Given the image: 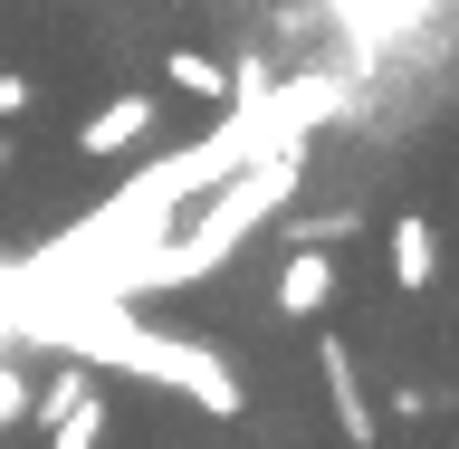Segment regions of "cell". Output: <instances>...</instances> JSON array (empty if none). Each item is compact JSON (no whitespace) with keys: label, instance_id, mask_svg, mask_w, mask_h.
<instances>
[{"label":"cell","instance_id":"7","mask_svg":"<svg viewBox=\"0 0 459 449\" xmlns=\"http://www.w3.org/2000/svg\"><path fill=\"white\" fill-rule=\"evenodd\" d=\"M86 393V373H57V383H48V393H39V411H29V421H39V430H48L57 421V411H67V402H77Z\"/></svg>","mask_w":459,"mask_h":449},{"label":"cell","instance_id":"8","mask_svg":"<svg viewBox=\"0 0 459 449\" xmlns=\"http://www.w3.org/2000/svg\"><path fill=\"white\" fill-rule=\"evenodd\" d=\"M0 163H10V143H0Z\"/></svg>","mask_w":459,"mask_h":449},{"label":"cell","instance_id":"6","mask_svg":"<svg viewBox=\"0 0 459 449\" xmlns=\"http://www.w3.org/2000/svg\"><path fill=\"white\" fill-rule=\"evenodd\" d=\"M29 106H39V77H29V67H0V125L29 115Z\"/></svg>","mask_w":459,"mask_h":449},{"label":"cell","instance_id":"1","mask_svg":"<svg viewBox=\"0 0 459 449\" xmlns=\"http://www.w3.org/2000/svg\"><path fill=\"white\" fill-rule=\"evenodd\" d=\"M335 239H325V229H307V249L287 258V278H278V315H316L325 307V297H335Z\"/></svg>","mask_w":459,"mask_h":449},{"label":"cell","instance_id":"4","mask_svg":"<svg viewBox=\"0 0 459 449\" xmlns=\"http://www.w3.org/2000/svg\"><path fill=\"white\" fill-rule=\"evenodd\" d=\"M383 258H393L402 287H430V278H440V229H430L421 211H402V220L383 229Z\"/></svg>","mask_w":459,"mask_h":449},{"label":"cell","instance_id":"3","mask_svg":"<svg viewBox=\"0 0 459 449\" xmlns=\"http://www.w3.org/2000/svg\"><path fill=\"white\" fill-rule=\"evenodd\" d=\"M316 373H325V402H335V421L354 449H373V402H364V373H354V354H344L335 335L316 344Z\"/></svg>","mask_w":459,"mask_h":449},{"label":"cell","instance_id":"5","mask_svg":"<svg viewBox=\"0 0 459 449\" xmlns=\"http://www.w3.org/2000/svg\"><path fill=\"white\" fill-rule=\"evenodd\" d=\"M163 86H182V96H192V106H230V67L211 48H163Z\"/></svg>","mask_w":459,"mask_h":449},{"label":"cell","instance_id":"2","mask_svg":"<svg viewBox=\"0 0 459 449\" xmlns=\"http://www.w3.org/2000/svg\"><path fill=\"white\" fill-rule=\"evenodd\" d=\"M143 125H153V86H125L115 106H96V115L77 125V153H86V163H106V153H125Z\"/></svg>","mask_w":459,"mask_h":449}]
</instances>
